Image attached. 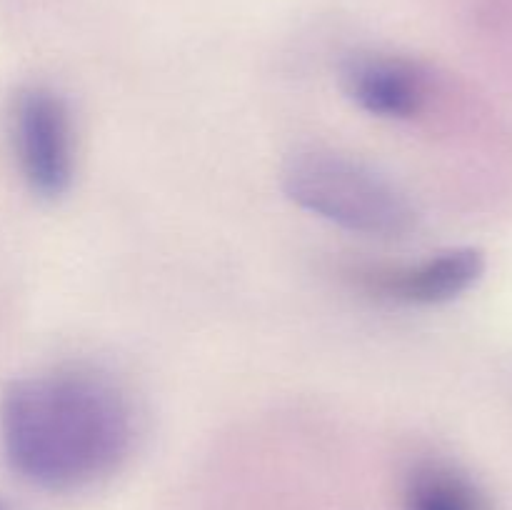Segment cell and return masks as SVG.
<instances>
[{
    "instance_id": "cell-1",
    "label": "cell",
    "mask_w": 512,
    "mask_h": 510,
    "mask_svg": "<svg viewBox=\"0 0 512 510\" xmlns=\"http://www.w3.org/2000/svg\"><path fill=\"white\" fill-rule=\"evenodd\" d=\"M0 443L10 470L35 488L83 490L128 460L135 410L128 393L98 370H43L3 390Z\"/></svg>"
},
{
    "instance_id": "cell-2",
    "label": "cell",
    "mask_w": 512,
    "mask_h": 510,
    "mask_svg": "<svg viewBox=\"0 0 512 510\" xmlns=\"http://www.w3.org/2000/svg\"><path fill=\"white\" fill-rule=\"evenodd\" d=\"M283 190L308 213L378 240H403L418 210L398 183L365 160L333 148H298L283 165Z\"/></svg>"
},
{
    "instance_id": "cell-3",
    "label": "cell",
    "mask_w": 512,
    "mask_h": 510,
    "mask_svg": "<svg viewBox=\"0 0 512 510\" xmlns=\"http://www.w3.org/2000/svg\"><path fill=\"white\" fill-rule=\"evenodd\" d=\"M10 138L30 193L55 200L75 175V128L68 100L48 85H25L10 105Z\"/></svg>"
},
{
    "instance_id": "cell-4",
    "label": "cell",
    "mask_w": 512,
    "mask_h": 510,
    "mask_svg": "<svg viewBox=\"0 0 512 510\" xmlns=\"http://www.w3.org/2000/svg\"><path fill=\"white\" fill-rule=\"evenodd\" d=\"M485 258L475 248H453L415 265L353 268L355 283L400 305H440L468 293L483 278Z\"/></svg>"
},
{
    "instance_id": "cell-5",
    "label": "cell",
    "mask_w": 512,
    "mask_h": 510,
    "mask_svg": "<svg viewBox=\"0 0 512 510\" xmlns=\"http://www.w3.org/2000/svg\"><path fill=\"white\" fill-rule=\"evenodd\" d=\"M340 83L360 110L388 120L415 118L430 100L423 65L395 53H353L340 68Z\"/></svg>"
},
{
    "instance_id": "cell-6",
    "label": "cell",
    "mask_w": 512,
    "mask_h": 510,
    "mask_svg": "<svg viewBox=\"0 0 512 510\" xmlns=\"http://www.w3.org/2000/svg\"><path fill=\"white\" fill-rule=\"evenodd\" d=\"M405 510H490L483 490L455 465L418 460L403 480Z\"/></svg>"
},
{
    "instance_id": "cell-7",
    "label": "cell",
    "mask_w": 512,
    "mask_h": 510,
    "mask_svg": "<svg viewBox=\"0 0 512 510\" xmlns=\"http://www.w3.org/2000/svg\"><path fill=\"white\" fill-rule=\"evenodd\" d=\"M0 510H18V508H15L13 503H8V500L0 498Z\"/></svg>"
}]
</instances>
